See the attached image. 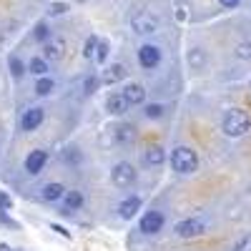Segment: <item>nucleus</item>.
Instances as JSON below:
<instances>
[{
	"label": "nucleus",
	"instance_id": "f257e3e1",
	"mask_svg": "<svg viewBox=\"0 0 251 251\" xmlns=\"http://www.w3.org/2000/svg\"><path fill=\"white\" fill-rule=\"evenodd\" d=\"M221 128L228 138H239V136H246L249 128H251V118L246 111L241 108H231L226 116H224V123H221Z\"/></svg>",
	"mask_w": 251,
	"mask_h": 251
},
{
	"label": "nucleus",
	"instance_id": "f03ea898",
	"mask_svg": "<svg viewBox=\"0 0 251 251\" xmlns=\"http://www.w3.org/2000/svg\"><path fill=\"white\" fill-rule=\"evenodd\" d=\"M171 166L178 174H194L196 166H199V156H196V151L188 149V146H178L171 153Z\"/></svg>",
	"mask_w": 251,
	"mask_h": 251
},
{
	"label": "nucleus",
	"instance_id": "7ed1b4c3",
	"mask_svg": "<svg viewBox=\"0 0 251 251\" xmlns=\"http://www.w3.org/2000/svg\"><path fill=\"white\" fill-rule=\"evenodd\" d=\"M111 181L118 186V188H128L133 181H136V169L131 163H116L113 166V171H111Z\"/></svg>",
	"mask_w": 251,
	"mask_h": 251
},
{
	"label": "nucleus",
	"instance_id": "20e7f679",
	"mask_svg": "<svg viewBox=\"0 0 251 251\" xmlns=\"http://www.w3.org/2000/svg\"><path fill=\"white\" fill-rule=\"evenodd\" d=\"M206 231V221L203 219H186L176 226V234L181 239H194V236H201Z\"/></svg>",
	"mask_w": 251,
	"mask_h": 251
},
{
	"label": "nucleus",
	"instance_id": "39448f33",
	"mask_svg": "<svg viewBox=\"0 0 251 251\" xmlns=\"http://www.w3.org/2000/svg\"><path fill=\"white\" fill-rule=\"evenodd\" d=\"M131 28L138 35H151V33H156L158 23H156V18H151L149 13H138V15L131 18Z\"/></svg>",
	"mask_w": 251,
	"mask_h": 251
},
{
	"label": "nucleus",
	"instance_id": "423d86ee",
	"mask_svg": "<svg viewBox=\"0 0 251 251\" xmlns=\"http://www.w3.org/2000/svg\"><path fill=\"white\" fill-rule=\"evenodd\" d=\"M138 63L143 68H156L158 63H161V48L158 46H151V43H146L138 48Z\"/></svg>",
	"mask_w": 251,
	"mask_h": 251
},
{
	"label": "nucleus",
	"instance_id": "0eeeda50",
	"mask_svg": "<svg viewBox=\"0 0 251 251\" xmlns=\"http://www.w3.org/2000/svg\"><path fill=\"white\" fill-rule=\"evenodd\" d=\"M161 226H163V214L161 211H149V214H143L141 219V231L143 234H158L161 231Z\"/></svg>",
	"mask_w": 251,
	"mask_h": 251
},
{
	"label": "nucleus",
	"instance_id": "6e6552de",
	"mask_svg": "<svg viewBox=\"0 0 251 251\" xmlns=\"http://www.w3.org/2000/svg\"><path fill=\"white\" fill-rule=\"evenodd\" d=\"M66 55V40L63 38H55V40H48L43 46V58L46 60H60Z\"/></svg>",
	"mask_w": 251,
	"mask_h": 251
},
{
	"label": "nucleus",
	"instance_id": "1a4fd4ad",
	"mask_svg": "<svg viewBox=\"0 0 251 251\" xmlns=\"http://www.w3.org/2000/svg\"><path fill=\"white\" fill-rule=\"evenodd\" d=\"M46 161H48V153H46V151H40V149L33 151V153L25 158V171L33 174V176L40 174V171H43V166H46Z\"/></svg>",
	"mask_w": 251,
	"mask_h": 251
},
{
	"label": "nucleus",
	"instance_id": "9d476101",
	"mask_svg": "<svg viewBox=\"0 0 251 251\" xmlns=\"http://www.w3.org/2000/svg\"><path fill=\"white\" fill-rule=\"evenodd\" d=\"M123 98L128 100V106H141L146 100V88L138 86V83H131V86L123 88Z\"/></svg>",
	"mask_w": 251,
	"mask_h": 251
},
{
	"label": "nucleus",
	"instance_id": "9b49d317",
	"mask_svg": "<svg viewBox=\"0 0 251 251\" xmlns=\"http://www.w3.org/2000/svg\"><path fill=\"white\" fill-rule=\"evenodd\" d=\"M40 123H43V108H28L23 113V121H20L23 131H35Z\"/></svg>",
	"mask_w": 251,
	"mask_h": 251
},
{
	"label": "nucleus",
	"instance_id": "f8f14e48",
	"mask_svg": "<svg viewBox=\"0 0 251 251\" xmlns=\"http://www.w3.org/2000/svg\"><path fill=\"white\" fill-rule=\"evenodd\" d=\"M106 108H108V113L121 116V113L128 111V100L123 98V93H111V96L106 98Z\"/></svg>",
	"mask_w": 251,
	"mask_h": 251
},
{
	"label": "nucleus",
	"instance_id": "ddd939ff",
	"mask_svg": "<svg viewBox=\"0 0 251 251\" xmlns=\"http://www.w3.org/2000/svg\"><path fill=\"white\" fill-rule=\"evenodd\" d=\"M138 208H141V199H138V196H131V199H126V201L118 206V216L128 221V219H133V216H136Z\"/></svg>",
	"mask_w": 251,
	"mask_h": 251
},
{
	"label": "nucleus",
	"instance_id": "4468645a",
	"mask_svg": "<svg viewBox=\"0 0 251 251\" xmlns=\"http://www.w3.org/2000/svg\"><path fill=\"white\" fill-rule=\"evenodd\" d=\"M40 196H43V201L55 203V201H60L63 196H66V188H63L60 183H46L43 191H40Z\"/></svg>",
	"mask_w": 251,
	"mask_h": 251
},
{
	"label": "nucleus",
	"instance_id": "2eb2a0df",
	"mask_svg": "<svg viewBox=\"0 0 251 251\" xmlns=\"http://www.w3.org/2000/svg\"><path fill=\"white\" fill-rule=\"evenodd\" d=\"M123 75H126V68L121 66V63H116V66H111V68L106 71V75H103V83H108V86H113V83H118Z\"/></svg>",
	"mask_w": 251,
	"mask_h": 251
},
{
	"label": "nucleus",
	"instance_id": "dca6fc26",
	"mask_svg": "<svg viewBox=\"0 0 251 251\" xmlns=\"http://www.w3.org/2000/svg\"><path fill=\"white\" fill-rule=\"evenodd\" d=\"M163 158H166V153H163L161 146H153V149L146 151V163H149V166H161Z\"/></svg>",
	"mask_w": 251,
	"mask_h": 251
},
{
	"label": "nucleus",
	"instance_id": "f3484780",
	"mask_svg": "<svg viewBox=\"0 0 251 251\" xmlns=\"http://www.w3.org/2000/svg\"><path fill=\"white\" fill-rule=\"evenodd\" d=\"M63 201H66L68 211H73V208H80L83 206V194L80 191H68L66 196H63Z\"/></svg>",
	"mask_w": 251,
	"mask_h": 251
},
{
	"label": "nucleus",
	"instance_id": "a211bd4d",
	"mask_svg": "<svg viewBox=\"0 0 251 251\" xmlns=\"http://www.w3.org/2000/svg\"><path fill=\"white\" fill-rule=\"evenodd\" d=\"M188 63H191L194 68H203L206 66V53L201 48H191L188 50Z\"/></svg>",
	"mask_w": 251,
	"mask_h": 251
},
{
	"label": "nucleus",
	"instance_id": "6ab92c4d",
	"mask_svg": "<svg viewBox=\"0 0 251 251\" xmlns=\"http://www.w3.org/2000/svg\"><path fill=\"white\" fill-rule=\"evenodd\" d=\"M28 71H30L33 75H40V78H43V75L48 73V63H46V58H33V60H30V66H28Z\"/></svg>",
	"mask_w": 251,
	"mask_h": 251
},
{
	"label": "nucleus",
	"instance_id": "aec40b11",
	"mask_svg": "<svg viewBox=\"0 0 251 251\" xmlns=\"http://www.w3.org/2000/svg\"><path fill=\"white\" fill-rule=\"evenodd\" d=\"M53 88H55V83H53L50 78H46V75L35 83V93H38V96H48Z\"/></svg>",
	"mask_w": 251,
	"mask_h": 251
},
{
	"label": "nucleus",
	"instance_id": "412c9836",
	"mask_svg": "<svg viewBox=\"0 0 251 251\" xmlns=\"http://www.w3.org/2000/svg\"><path fill=\"white\" fill-rule=\"evenodd\" d=\"M234 55L239 60H251V40H244V43H239L234 48Z\"/></svg>",
	"mask_w": 251,
	"mask_h": 251
},
{
	"label": "nucleus",
	"instance_id": "4be33fe9",
	"mask_svg": "<svg viewBox=\"0 0 251 251\" xmlns=\"http://www.w3.org/2000/svg\"><path fill=\"white\" fill-rule=\"evenodd\" d=\"M133 128L131 126H121V128H116V141H121V143H128V141H133Z\"/></svg>",
	"mask_w": 251,
	"mask_h": 251
},
{
	"label": "nucleus",
	"instance_id": "5701e85b",
	"mask_svg": "<svg viewBox=\"0 0 251 251\" xmlns=\"http://www.w3.org/2000/svg\"><path fill=\"white\" fill-rule=\"evenodd\" d=\"M96 48H98V38H96V35H91V38L86 40V48H83V55H86V58H96Z\"/></svg>",
	"mask_w": 251,
	"mask_h": 251
},
{
	"label": "nucleus",
	"instance_id": "b1692460",
	"mask_svg": "<svg viewBox=\"0 0 251 251\" xmlns=\"http://www.w3.org/2000/svg\"><path fill=\"white\" fill-rule=\"evenodd\" d=\"M23 73H25L23 63H20L18 58H10V75H13V78H23Z\"/></svg>",
	"mask_w": 251,
	"mask_h": 251
},
{
	"label": "nucleus",
	"instance_id": "393cba45",
	"mask_svg": "<svg viewBox=\"0 0 251 251\" xmlns=\"http://www.w3.org/2000/svg\"><path fill=\"white\" fill-rule=\"evenodd\" d=\"M33 35H35V40H43V43H48V25H46V23H38L35 30H33Z\"/></svg>",
	"mask_w": 251,
	"mask_h": 251
},
{
	"label": "nucleus",
	"instance_id": "a878e982",
	"mask_svg": "<svg viewBox=\"0 0 251 251\" xmlns=\"http://www.w3.org/2000/svg\"><path fill=\"white\" fill-rule=\"evenodd\" d=\"M146 116H149V118H161L163 116V106H161V103H151V106H146Z\"/></svg>",
	"mask_w": 251,
	"mask_h": 251
},
{
	"label": "nucleus",
	"instance_id": "bb28decb",
	"mask_svg": "<svg viewBox=\"0 0 251 251\" xmlns=\"http://www.w3.org/2000/svg\"><path fill=\"white\" fill-rule=\"evenodd\" d=\"M234 251H251V234L249 236H241L239 244L234 246Z\"/></svg>",
	"mask_w": 251,
	"mask_h": 251
},
{
	"label": "nucleus",
	"instance_id": "cd10ccee",
	"mask_svg": "<svg viewBox=\"0 0 251 251\" xmlns=\"http://www.w3.org/2000/svg\"><path fill=\"white\" fill-rule=\"evenodd\" d=\"M108 55V43L106 40H98V53H96V60H106Z\"/></svg>",
	"mask_w": 251,
	"mask_h": 251
},
{
	"label": "nucleus",
	"instance_id": "c85d7f7f",
	"mask_svg": "<svg viewBox=\"0 0 251 251\" xmlns=\"http://www.w3.org/2000/svg\"><path fill=\"white\" fill-rule=\"evenodd\" d=\"M66 10H68V8H66V5H63V3H53L48 13H50V15H63V13H66Z\"/></svg>",
	"mask_w": 251,
	"mask_h": 251
},
{
	"label": "nucleus",
	"instance_id": "c756f323",
	"mask_svg": "<svg viewBox=\"0 0 251 251\" xmlns=\"http://www.w3.org/2000/svg\"><path fill=\"white\" fill-rule=\"evenodd\" d=\"M96 86H98V80H96V78H88V80H86V93H93Z\"/></svg>",
	"mask_w": 251,
	"mask_h": 251
},
{
	"label": "nucleus",
	"instance_id": "7c9ffc66",
	"mask_svg": "<svg viewBox=\"0 0 251 251\" xmlns=\"http://www.w3.org/2000/svg\"><path fill=\"white\" fill-rule=\"evenodd\" d=\"M219 3H221L224 8H236V5L241 3V0H219Z\"/></svg>",
	"mask_w": 251,
	"mask_h": 251
}]
</instances>
